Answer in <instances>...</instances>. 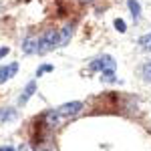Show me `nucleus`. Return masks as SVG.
I'll return each mask as SVG.
<instances>
[{"label": "nucleus", "instance_id": "f257e3e1", "mask_svg": "<svg viewBox=\"0 0 151 151\" xmlns=\"http://www.w3.org/2000/svg\"><path fill=\"white\" fill-rule=\"evenodd\" d=\"M81 109H83V103H79V101L60 105V107H57V109H50L47 115H45V123H47L48 127H57V125H60V123H65L67 119L75 117Z\"/></svg>", "mask_w": 151, "mask_h": 151}, {"label": "nucleus", "instance_id": "f03ea898", "mask_svg": "<svg viewBox=\"0 0 151 151\" xmlns=\"http://www.w3.org/2000/svg\"><path fill=\"white\" fill-rule=\"evenodd\" d=\"M22 50L28 52V55H42V52L50 50V45H48L47 38H45V35L38 36V38H24L22 40Z\"/></svg>", "mask_w": 151, "mask_h": 151}, {"label": "nucleus", "instance_id": "7ed1b4c3", "mask_svg": "<svg viewBox=\"0 0 151 151\" xmlns=\"http://www.w3.org/2000/svg\"><path fill=\"white\" fill-rule=\"evenodd\" d=\"M91 69L93 70H105V69H115V60L109 57V55H105V57H99L97 60L91 63Z\"/></svg>", "mask_w": 151, "mask_h": 151}, {"label": "nucleus", "instance_id": "20e7f679", "mask_svg": "<svg viewBox=\"0 0 151 151\" xmlns=\"http://www.w3.org/2000/svg\"><path fill=\"white\" fill-rule=\"evenodd\" d=\"M16 70H18V65H16V63H12V65H8V67H2V69H0V83L8 81Z\"/></svg>", "mask_w": 151, "mask_h": 151}, {"label": "nucleus", "instance_id": "39448f33", "mask_svg": "<svg viewBox=\"0 0 151 151\" xmlns=\"http://www.w3.org/2000/svg\"><path fill=\"white\" fill-rule=\"evenodd\" d=\"M35 91H36V83L35 81H30L28 85H26V89H24V95H20V99H18V103L20 105H24L32 95H35Z\"/></svg>", "mask_w": 151, "mask_h": 151}, {"label": "nucleus", "instance_id": "423d86ee", "mask_svg": "<svg viewBox=\"0 0 151 151\" xmlns=\"http://www.w3.org/2000/svg\"><path fill=\"white\" fill-rule=\"evenodd\" d=\"M70 36H73V26H63V28L58 30V42H60V47L69 42Z\"/></svg>", "mask_w": 151, "mask_h": 151}, {"label": "nucleus", "instance_id": "0eeeda50", "mask_svg": "<svg viewBox=\"0 0 151 151\" xmlns=\"http://www.w3.org/2000/svg\"><path fill=\"white\" fill-rule=\"evenodd\" d=\"M129 10H131V14H133V18H135V20H139L141 6H139V2H137V0H129Z\"/></svg>", "mask_w": 151, "mask_h": 151}, {"label": "nucleus", "instance_id": "6e6552de", "mask_svg": "<svg viewBox=\"0 0 151 151\" xmlns=\"http://www.w3.org/2000/svg\"><path fill=\"white\" fill-rule=\"evenodd\" d=\"M101 79H103L105 83H115V69H105L101 70Z\"/></svg>", "mask_w": 151, "mask_h": 151}, {"label": "nucleus", "instance_id": "1a4fd4ad", "mask_svg": "<svg viewBox=\"0 0 151 151\" xmlns=\"http://www.w3.org/2000/svg\"><path fill=\"white\" fill-rule=\"evenodd\" d=\"M139 47L143 50H151V35H143L139 38Z\"/></svg>", "mask_w": 151, "mask_h": 151}, {"label": "nucleus", "instance_id": "9d476101", "mask_svg": "<svg viewBox=\"0 0 151 151\" xmlns=\"http://www.w3.org/2000/svg\"><path fill=\"white\" fill-rule=\"evenodd\" d=\"M143 79L145 81H151V63H145L143 65Z\"/></svg>", "mask_w": 151, "mask_h": 151}, {"label": "nucleus", "instance_id": "9b49d317", "mask_svg": "<svg viewBox=\"0 0 151 151\" xmlns=\"http://www.w3.org/2000/svg\"><path fill=\"white\" fill-rule=\"evenodd\" d=\"M115 28L119 30V32H125V30H127V26H125V22H123L121 18H117V20H115Z\"/></svg>", "mask_w": 151, "mask_h": 151}, {"label": "nucleus", "instance_id": "f8f14e48", "mask_svg": "<svg viewBox=\"0 0 151 151\" xmlns=\"http://www.w3.org/2000/svg\"><path fill=\"white\" fill-rule=\"evenodd\" d=\"M50 70H52V65H42V67L38 69V73H36V75H42V73H50Z\"/></svg>", "mask_w": 151, "mask_h": 151}, {"label": "nucleus", "instance_id": "ddd939ff", "mask_svg": "<svg viewBox=\"0 0 151 151\" xmlns=\"http://www.w3.org/2000/svg\"><path fill=\"white\" fill-rule=\"evenodd\" d=\"M18 151H35V149H32V147H30L28 143H22V145H20V149H18Z\"/></svg>", "mask_w": 151, "mask_h": 151}, {"label": "nucleus", "instance_id": "4468645a", "mask_svg": "<svg viewBox=\"0 0 151 151\" xmlns=\"http://www.w3.org/2000/svg\"><path fill=\"white\" fill-rule=\"evenodd\" d=\"M6 55H8V47H2V48H0V58L6 57Z\"/></svg>", "mask_w": 151, "mask_h": 151}, {"label": "nucleus", "instance_id": "2eb2a0df", "mask_svg": "<svg viewBox=\"0 0 151 151\" xmlns=\"http://www.w3.org/2000/svg\"><path fill=\"white\" fill-rule=\"evenodd\" d=\"M0 151H14V149H10V147H2Z\"/></svg>", "mask_w": 151, "mask_h": 151}]
</instances>
